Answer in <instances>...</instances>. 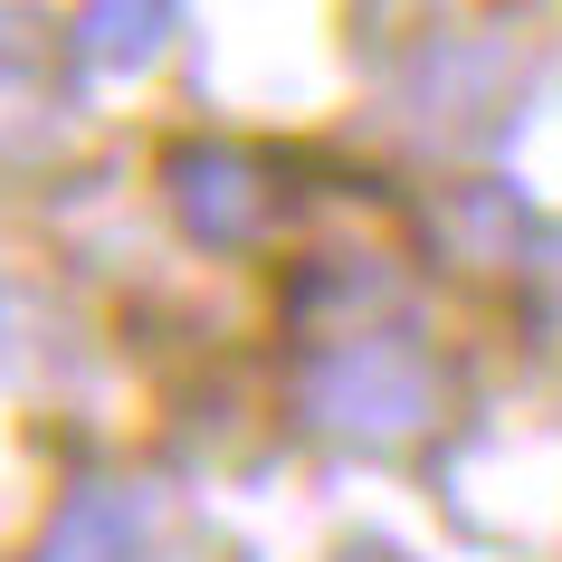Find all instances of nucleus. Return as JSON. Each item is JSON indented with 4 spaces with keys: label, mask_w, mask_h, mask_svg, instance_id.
Segmentation results:
<instances>
[{
    "label": "nucleus",
    "mask_w": 562,
    "mask_h": 562,
    "mask_svg": "<svg viewBox=\"0 0 562 562\" xmlns=\"http://www.w3.org/2000/svg\"><path fill=\"white\" fill-rule=\"evenodd\" d=\"M181 210L210 238H248V220H258V172L229 162V153H191L181 162Z\"/></svg>",
    "instance_id": "1"
},
{
    "label": "nucleus",
    "mask_w": 562,
    "mask_h": 562,
    "mask_svg": "<svg viewBox=\"0 0 562 562\" xmlns=\"http://www.w3.org/2000/svg\"><path fill=\"white\" fill-rule=\"evenodd\" d=\"M344 419H353V429H382V439H391V429H411V419H419V372H401L391 353H362Z\"/></svg>",
    "instance_id": "2"
},
{
    "label": "nucleus",
    "mask_w": 562,
    "mask_h": 562,
    "mask_svg": "<svg viewBox=\"0 0 562 562\" xmlns=\"http://www.w3.org/2000/svg\"><path fill=\"white\" fill-rule=\"evenodd\" d=\"M162 10H172V0H95V20H87V58H95V67H134V58H153V38H162Z\"/></svg>",
    "instance_id": "3"
}]
</instances>
